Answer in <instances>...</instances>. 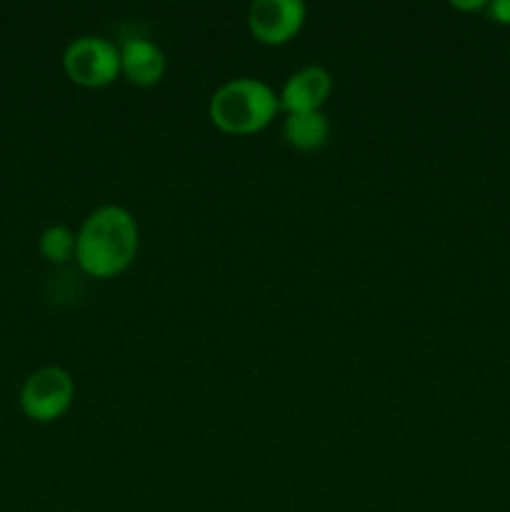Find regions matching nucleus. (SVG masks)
<instances>
[{"label":"nucleus","mask_w":510,"mask_h":512,"mask_svg":"<svg viewBox=\"0 0 510 512\" xmlns=\"http://www.w3.org/2000/svg\"><path fill=\"white\" fill-rule=\"evenodd\" d=\"M283 135L293 148L305 150V153L318 150L330 135L328 118L323 113H293L285 120Z\"/></svg>","instance_id":"obj_8"},{"label":"nucleus","mask_w":510,"mask_h":512,"mask_svg":"<svg viewBox=\"0 0 510 512\" xmlns=\"http://www.w3.org/2000/svg\"><path fill=\"white\" fill-rule=\"evenodd\" d=\"M40 253L50 263H65L75 255V235L65 225H50L40 235Z\"/></svg>","instance_id":"obj_9"},{"label":"nucleus","mask_w":510,"mask_h":512,"mask_svg":"<svg viewBox=\"0 0 510 512\" xmlns=\"http://www.w3.org/2000/svg\"><path fill=\"white\" fill-rule=\"evenodd\" d=\"M73 398L75 383L68 370L48 365L28 375L20 390V408L35 423H53L68 413Z\"/></svg>","instance_id":"obj_3"},{"label":"nucleus","mask_w":510,"mask_h":512,"mask_svg":"<svg viewBox=\"0 0 510 512\" xmlns=\"http://www.w3.org/2000/svg\"><path fill=\"white\" fill-rule=\"evenodd\" d=\"M278 108L280 98H275L270 85L255 78H238L215 90L208 113L223 133L250 135L270 125Z\"/></svg>","instance_id":"obj_2"},{"label":"nucleus","mask_w":510,"mask_h":512,"mask_svg":"<svg viewBox=\"0 0 510 512\" xmlns=\"http://www.w3.org/2000/svg\"><path fill=\"white\" fill-rule=\"evenodd\" d=\"M488 13L498 23L510 25V0H495V3L488 5Z\"/></svg>","instance_id":"obj_10"},{"label":"nucleus","mask_w":510,"mask_h":512,"mask_svg":"<svg viewBox=\"0 0 510 512\" xmlns=\"http://www.w3.org/2000/svg\"><path fill=\"white\" fill-rule=\"evenodd\" d=\"M330 90H333V78H330L328 70L310 65V68L290 75L288 83L283 85V93H280V105L288 110V115L320 113Z\"/></svg>","instance_id":"obj_6"},{"label":"nucleus","mask_w":510,"mask_h":512,"mask_svg":"<svg viewBox=\"0 0 510 512\" xmlns=\"http://www.w3.org/2000/svg\"><path fill=\"white\" fill-rule=\"evenodd\" d=\"M120 73L128 75L130 83L143 88L160 83L165 73L163 50L145 38H128L120 45Z\"/></svg>","instance_id":"obj_7"},{"label":"nucleus","mask_w":510,"mask_h":512,"mask_svg":"<svg viewBox=\"0 0 510 512\" xmlns=\"http://www.w3.org/2000/svg\"><path fill=\"white\" fill-rule=\"evenodd\" d=\"M138 223L118 205H103L88 215L75 235V258L93 278L120 275L138 253Z\"/></svg>","instance_id":"obj_1"},{"label":"nucleus","mask_w":510,"mask_h":512,"mask_svg":"<svg viewBox=\"0 0 510 512\" xmlns=\"http://www.w3.org/2000/svg\"><path fill=\"white\" fill-rule=\"evenodd\" d=\"M63 68L75 85L103 88L120 73V48L105 38L83 35L75 38L63 53Z\"/></svg>","instance_id":"obj_4"},{"label":"nucleus","mask_w":510,"mask_h":512,"mask_svg":"<svg viewBox=\"0 0 510 512\" xmlns=\"http://www.w3.org/2000/svg\"><path fill=\"white\" fill-rule=\"evenodd\" d=\"M453 8H458V10H480V8H488V5H485L483 0H475V3H458V0H455Z\"/></svg>","instance_id":"obj_11"},{"label":"nucleus","mask_w":510,"mask_h":512,"mask_svg":"<svg viewBox=\"0 0 510 512\" xmlns=\"http://www.w3.org/2000/svg\"><path fill=\"white\" fill-rule=\"evenodd\" d=\"M305 5L300 0H255L248 10L250 33L265 45H283L300 33Z\"/></svg>","instance_id":"obj_5"}]
</instances>
